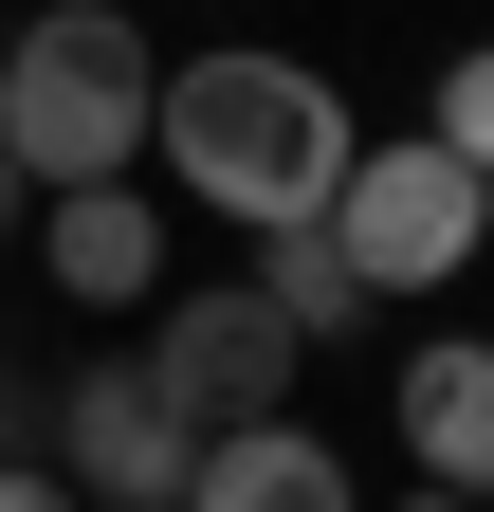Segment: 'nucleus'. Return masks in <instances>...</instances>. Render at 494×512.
<instances>
[{"label": "nucleus", "instance_id": "obj_1", "mask_svg": "<svg viewBox=\"0 0 494 512\" xmlns=\"http://www.w3.org/2000/svg\"><path fill=\"white\" fill-rule=\"evenodd\" d=\"M147 147H183V183H202V202H238L257 238L330 220V202H348V165H366V147H348V92H330V74H293V55H183Z\"/></svg>", "mask_w": 494, "mask_h": 512}, {"label": "nucleus", "instance_id": "obj_11", "mask_svg": "<svg viewBox=\"0 0 494 512\" xmlns=\"http://www.w3.org/2000/svg\"><path fill=\"white\" fill-rule=\"evenodd\" d=\"M0 512H74V494H55V476H0Z\"/></svg>", "mask_w": 494, "mask_h": 512}, {"label": "nucleus", "instance_id": "obj_14", "mask_svg": "<svg viewBox=\"0 0 494 512\" xmlns=\"http://www.w3.org/2000/svg\"><path fill=\"white\" fill-rule=\"evenodd\" d=\"M37 19H74V0H37Z\"/></svg>", "mask_w": 494, "mask_h": 512}, {"label": "nucleus", "instance_id": "obj_5", "mask_svg": "<svg viewBox=\"0 0 494 512\" xmlns=\"http://www.w3.org/2000/svg\"><path fill=\"white\" fill-rule=\"evenodd\" d=\"M55 458H74L110 512H183V476H202V439H183V403L147 366H92L74 403H55Z\"/></svg>", "mask_w": 494, "mask_h": 512}, {"label": "nucleus", "instance_id": "obj_10", "mask_svg": "<svg viewBox=\"0 0 494 512\" xmlns=\"http://www.w3.org/2000/svg\"><path fill=\"white\" fill-rule=\"evenodd\" d=\"M440 147H458V165H476V183H494V37H476V55H458V74H440Z\"/></svg>", "mask_w": 494, "mask_h": 512}, {"label": "nucleus", "instance_id": "obj_9", "mask_svg": "<svg viewBox=\"0 0 494 512\" xmlns=\"http://www.w3.org/2000/svg\"><path fill=\"white\" fill-rule=\"evenodd\" d=\"M257 293L293 311V348H312V330H348V311H366V275H348V238H330V220H293V238L257 256Z\"/></svg>", "mask_w": 494, "mask_h": 512}, {"label": "nucleus", "instance_id": "obj_2", "mask_svg": "<svg viewBox=\"0 0 494 512\" xmlns=\"http://www.w3.org/2000/svg\"><path fill=\"white\" fill-rule=\"evenodd\" d=\"M147 128H165V55L110 19V0L0 37V165H19V183H129Z\"/></svg>", "mask_w": 494, "mask_h": 512}, {"label": "nucleus", "instance_id": "obj_13", "mask_svg": "<svg viewBox=\"0 0 494 512\" xmlns=\"http://www.w3.org/2000/svg\"><path fill=\"white\" fill-rule=\"evenodd\" d=\"M0 37H19V0H0Z\"/></svg>", "mask_w": 494, "mask_h": 512}, {"label": "nucleus", "instance_id": "obj_6", "mask_svg": "<svg viewBox=\"0 0 494 512\" xmlns=\"http://www.w3.org/2000/svg\"><path fill=\"white\" fill-rule=\"evenodd\" d=\"M37 275H55V293H92V311H129V293H165V220L129 202V183H55Z\"/></svg>", "mask_w": 494, "mask_h": 512}, {"label": "nucleus", "instance_id": "obj_3", "mask_svg": "<svg viewBox=\"0 0 494 512\" xmlns=\"http://www.w3.org/2000/svg\"><path fill=\"white\" fill-rule=\"evenodd\" d=\"M476 220H494V183L440 147V128L366 147V165H348V202H330V238H348V275H366V293H440V275H476Z\"/></svg>", "mask_w": 494, "mask_h": 512}, {"label": "nucleus", "instance_id": "obj_7", "mask_svg": "<svg viewBox=\"0 0 494 512\" xmlns=\"http://www.w3.org/2000/svg\"><path fill=\"white\" fill-rule=\"evenodd\" d=\"M183 512H348V458H330V439H293V421H238V439H202Z\"/></svg>", "mask_w": 494, "mask_h": 512}, {"label": "nucleus", "instance_id": "obj_8", "mask_svg": "<svg viewBox=\"0 0 494 512\" xmlns=\"http://www.w3.org/2000/svg\"><path fill=\"white\" fill-rule=\"evenodd\" d=\"M403 439L440 494H494V348H421L403 366Z\"/></svg>", "mask_w": 494, "mask_h": 512}, {"label": "nucleus", "instance_id": "obj_12", "mask_svg": "<svg viewBox=\"0 0 494 512\" xmlns=\"http://www.w3.org/2000/svg\"><path fill=\"white\" fill-rule=\"evenodd\" d=\"M0 220H19V165H0Z\"/></svg>", "mask_w": 494, "mask_h": 512}, {"label": "nucleus", "instance_id": "obj_4", "mask_svg": "<svg viewBox=\"0 0 494 512\" xmlns=\"http://www.w3.org/2000/svg\"><path fill=\"white\" fill-rule=\"evenodd\" d=\"M147 384L183 403V439L275 421V384H293V311H275V293H183V311H165V348H147Z\"/></svg>", "mask_w": 494, "mask_h": 512}]
</instances>
